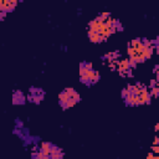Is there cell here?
Wrapping results in <instances>:
<instances>
[{
    "instance_id": "6da1fadb",
    "label": "cell",
    "mask_w": 159,
    "mask_h": 159,
    "mask_svg": "<svg viewBox=\"0 0 159 159\" xmlns=\"http://www.w3.org/2000/svg\"><path fill=\"white\" fill-rule=\"evenodd\" d=\"M138 103L139 104H148V103H151V93H149V91H148L145 87L139 93V96H138Z\"/></svg>"
},
{
    "instance_id": "7a4b0ae2",
    "label": "cell",
    "mask_w": 159,
    "mask_h": 159,
    "mask_svg": "<svg viewBox=\"0 0 159 159\" xmlns=\"http://www.w3.org/2000/svg\"><path fill=\"white\" fill-rule=\"evenodd\" d=\"M88 37L92 42H101V41H104L103 37L101 36L100 33L97 31H93V30H88Z\"/></svg>"
},
{
    "instance_id": "3957f363",
    "label": "cell",
    "mask_w": 159,
    "mask_h": 159,
    "mask_svg": "<svg viewBox=\"0 0 159 159\" xmlns=\"http://www.w3.org/2000/svg\"><path fill=\"white\" fill-rule=\"evenodd\" d=\"M80 76H81L82 82H90V70L84 67V65L81 66L80 68Z\"/></svg>"
},
{
    "instance_id": "277c9868",
    "label": "cell",
    "mask_w": 159,
    "mask_h": 159,
    "mask_svg": "<svg viewBox=\"0 0 159 159\" xmlns=\"http://www.w3.org/2000/svg\"><path fill=\"white\" fill-rule=\"evenodd\" d=\"M126 101H127V103L131 104V106H138L139 104L138 103V96L134 94V93H129L128 96L126 97Z\"/></svg>"
},
{
    "instance_id": "5b68a950",
    "label": "cell",
    "mask_w": 159,
    "mask_h": 159,
    "mask_svg": "<svg viewBox=\"0 0 159 159\" xmlns=\"http://www.w3.org/2000/svg\"><path fill=\"white\" fill-rule=\"evenodd\" d=\"M62 157H63V153L61 152V149H59L57 147H52L50 158H52V159H59V158H62Z\"/></svg>"
},
{
    "instance_id": "8992f818",
    "label": "cell",
    "mask_w": 159,
    "mask_h": 159,
    "mask_svg": "<svg viewBox=\"0 0 159 159\" xmlns=\"http://www.w3.org/2000/svg\"><path fill=\"white\" fill-rule=\"evenodd\" d=\"M59 100H60V103H61V106H62L63 108H65L66 103H67V102H68V100H70V96L67 94V92H66V91H63L62 93H60Z\"/></svg>"
},
{
    "instance_id": "52a82bcc",
    "label": "cell",
    "mask_w": 159,
    "mask_h": 159,
    "mask_svg": "<svg viewBox=\"0 0 159 159\" xmlns=\"http://www.w3.org/2000/svg\"><path fill=\"white\" fill-rule=\"evenodd\" d=\"M65 91L67 92V94L70 96V98H72V100H76L77 102L80 101V96H78V93H77L75 90H73V88H66Z\"/></svg>"
},
{
    "instance_id": "ba28073f",
    "label": "cell",
    "mask_w": 159,
    "mask_h": 159,
    "mask_svg": "<svg viewBox=\"0 0 159 159\" xmlns=\"http://www.w3.org/2000/svg\"><path fill=\"white\" fill-rule=\"evenodd\" d=\"M24 102V96L21 93H15V96H14V103H23Z\"/></svg>"
},
{
    "instance_id": "9c48e42d",
    "label": "cell",
    "mask_w": 159,
    "mask_h": 159,
    "mask_svg": "<svg viewBox=\"0 0 159 159\" xmlns=\"http://www.w3.org/2000/svg\"><path fill=\"white\" fill-rule=\"evenodd\" d=\"M151 94L154 97H159V87L158 86H154L152 90H151Z\"/></svg>"
},
{
    "instance_id": "30bf717a",
    "label": "cell",
    "mask_w": 159,
    "mask_h": 159,
    "mask_svg": "<svg viewBox=\"0 0 159 159\" xmlns=\"http://www.w3.org/2000/svg\"><path fill=\"white\" fill-rule=\"evenodd\" d=\"M152 152L153 153H157V154H159V145H152Z\"/></svg>"
},
{
    "instance_id": "8fae6325",
    "label": "cell",
    "mask_w": 159,
    "mask_h": 159,
    "mask_svg": "<svg viewBox=\"0 0 159 159\" xmlns=\"http://www.w3.org/2000/svg\"><path fill=\"white\" fill-rule=\"evenodd\" d=\"M100 17H101L102 20H106V19H107V17H110V14H108V13H102Z\"/></svg>"
},
{
    "instance_id": "7c38bea8",
    "label": "cell",
    "mask_w": 159,
    "mask_h": 159,
    "mask_svg": "<svg viewBox=\"0 0 159 159\" xmlns=\"http://www.w3.org/2000/svg\"><path fill=\"white\" fill-rule=\"evenodd\" d=\"M84 67H86V68H88V70H92V63H91V62L84 63Z\"/></svg>"
},
{
    "instance_id": "4fadbf2b",
    "label": "cell",
    "mask_w": 159,
    "mask_h": 159,
    "mask_svg": "<svg viewBox=\"0 0 159 159\" xmlns=\"http://www.w3.org/2000/svg\"><path fill=\"white\" fill-rule=\"evenodd\" d=\"M147 158H148V159H153V158H154V153H153V152H152V153H148Z\"/></svg>"
},
{
    "instance_id": "5bb4252c",
    "label": "cell",
    "mask_w": 159,
    "mask_h": 159,
    "mask_svg": "<svg viewBox=\"0 0 159 159\" xmlns=\"http://www.w3.org/2000/svg\"><path fill=\"white\" fill-rule=\"evenodd\" d=\"M155 73H157V77L159 78V65L157 66V68H155Z\"/></svg>"
},
{
    "instance_id": "9a60e30c",
    "label": "cell",
    "mask_w": 159,
    "mask_h": 159,
    "mask_svg": "<svg viewBox=\"0 0 159 159\" xmlns=\"http://www.w3.org/2000/svg\"><path fill=\"white\" fill-rule=\"evenodd\" d=\"M155 131H157V132H159V123H158V124H155Z\"/></svg>"
},
{
    "instance_id": "2e32d148",
    "label": "cell",
    "mask_w": 159,
    "mask_h": 159,
    "mask_svg": "<svg viewBox=\"0 0 159 159\" xmlns=\"http://www.w3.org/2000/svg\"><path fill=\"white\" fill-rule=\"evenodd\" d=\"M155 86H158V87H159V78H158V80H157V82H155Z\"/></svg>"
}]
</instances>
